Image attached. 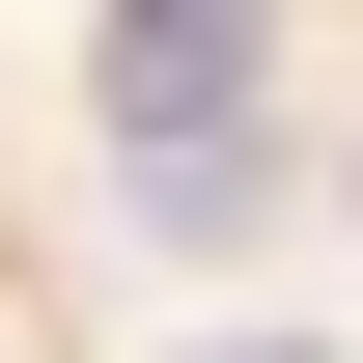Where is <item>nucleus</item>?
<instances>
[{
    "label": "nucleus",
    "mask_w": 363,
    "mask_h": 363,
    "mask_svg": "<svg viewBox=\"0 0 363 363\" xmlns=\"http://www.w3.org/2000/svg\"><path fill=\"white\" fill-rule=\"evenodd\" d=\"M112 168H140V252H224L252 224V112H168V140H112Z\"/></svg>",
    "instance_id": "nucleus-2"
},
{
    "label": "nucleus",
    "mask_w": 363,
    "mask_h": 363,
    "mask_svg": "<svg viewBox=\"0 0 363 363\" xmlns=\"http://www.w3.org/2000/svg\"><path fill=\"white\" fill-rule=\"evenodd\" d=\"M196 363H335V335H196Z\"/></svg>",
    "instance_id": "nucleus-3"
},
{
    "label": "nucleus",
    "mask_w": 363,
    "mask_h": 363,
    "mask_svg": "<svg viewBox=\"0 0 363 363\" xmlns=\"http://www.w3.org/2000/svg\"><path fill=\"white\" fill-rule=\"evenodd\" d=\"M84 84H112V140H168V112H252V0H112V28H84Z\"/></svg>",
    "instance_id": "nucleus-1"
}]
</instances>
